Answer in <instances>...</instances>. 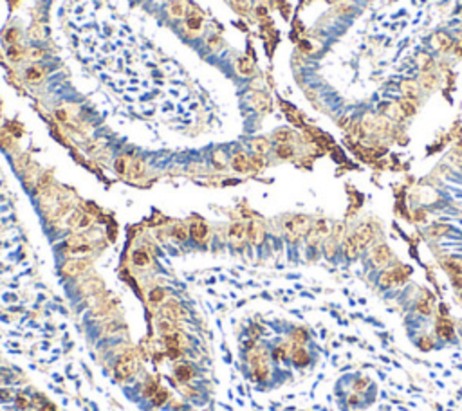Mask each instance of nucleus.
<instances>
[{
	"instance_id": "nucleus-4",
	"label": "nucleus",
	"mask_w": 462,
	"mask_h": 411,
	"mask_svg": "<svg viewBox=\"0 0 462 411\" xmlns=\"http://www.w3.org/2000/svg\"><path fill=\"white\" fill-rule=\"evenodd\" d=\"M367 269L369 271H379V269H386L392 265L394 262V252L384 242L374 244L370 249H367Z\"/></svg>"
},
{
	"instance_id": "nucleus-10",
	"label": "nucleus",
	"mask_w": 462,
	"mask_h": 411,
	"mask_svg": "<svg viewBox=\"0 0 462 411\" xmlns=\"http://www.w3.org/2000/svg\"><path fill=\"white\" fill-rule=\"evenodd\" d=\"M397 105H399V109L404 117H414L417 114V101L408 99V97L403 96L401 99H397Z\"/></svg>"
},
{
	"instance_id": "nucleus-24",
	"label": "nucleus",
	"mask_w": 462,
	"mask_h": 411,
	"mask_svg": "<svg viewBox=\"0 0 462 411\" xmlns=\"http://www.w3.org/2000/svg\"><path fill=\"white\" fill-rule=\"evenodd\" d=\"M43 76V69H40V67H31V69L26 70V80L28 82H38V80H42Z\"/></svg>"
},
{
	"instance_id": "nucleus-35",
	"label": "nucleus",
	"mask_w": 462,
	"mask_h": 411,
	"mask_svg": "<svg viewBox=\"0 0 462 411\" xmlns=\"http://www.w3.org/2000/svg\"><path fill=\"white\" fill-rule=\"evenodd\" d=\"M18 55H20V53H18L16 49H11V50H9V58H11V60H18Z\"/></svg>"
},
{
	"instance_id": "nucleus-22",
	"label": "nucleus",
	"mask_w": 462,
	"mask_h": 411,
	"mask_svg": "<svg viewBox=\"0 0 462 411\" xmlns=\"http://www.w3.org/2000/svg\"><path fill=\"white\" fill-rule=\"evenodd\" d=\"M235 11H238L240 15H246L251 9V0H231Z\"/></svg>"
},
{
	"instance_id": "nucleus-32",
	"label": "nucleus",
	"mask_w": 462,
	"mask_h": 411,
	"mask_svg": "<svg viewBox=\"0 0 462 411\" xmlns=\"http://www.w3.org/2000/svg\"><path fill=\"white\" fill-rule=\"evenodd\" d=\"M56 119H58V121H67V119H69V116H67L65 110H56Z\"/></svg>"
},
{
	"instance_id": "nucleus-23",
	"label": "nucleus",
	"mask_w": 462,
	"mask_h": 411,
	"mask_svg": "<svg viewBox=\"0 0 462 411\" xmlns=\"http://www.w3.org/2000/svg\"><path fill=\"white\" fill-rule=\"evenodd\" d=\"M386 116H388L390 119H394V121H403V119H404L403 112H401L399 105H397V101H396V103H392V105H388V110H386Z\"/></svg>"
},
{
	"instance_id": "nucleus-13",
	"label": "nucleus",
	"mask_w": 462,
	"mask_h": 411,
	"mask_svg": "<svg viewBox=\"0 0 462 411\" xmlns=\"http://www.w3.org/2000/svg\"><path fill=\"white\" fill-rule=\"evenodd\" d=\"M417 82H419L421 89L433 90L435 87H437V76H433V72L428 70V72H421V78L417 80Z\"/></svg>"
},
{
	"instance_id": "nucleus-6",
	"label": "nucleus",
	"mask_w": 462,
	"mask_h": 411,
	"mask_svg": "<svg viewBox=\"0 0 462 411\" xmlns=\"http://www.w3.org/2000/svg\"><path fill=\"white\" fill-rule=\"evenodd\" d=\"M356 235H357V240H359V244H361L363 252H365L367 249H370L374 244H376V229H374V225L370 224V222H363V224L357 225Z\"/></svg>"
},
{
	"instance_id": "nucleus-11",
	"label": "nucleus",
	"mask_w": 462,
	"mask_h": 411,
	"mask_svg": "<svg viewBox=\"0 0 462 411\" xmlns=\"http://www.w3.org/2000/svg\"><path fill=\"white\" fill-rule=\"evenodd\" d=\"M246 233H248L251 244H260V242L264 240V227H262L258 222H251L249 227L246 229Z\"/></svg>"
},
{
	"instance_id": "nucleus-26",
	"label": "nucleus",
	"mask_w": 462,
	"mask_h": 411,
	"mask_svg": "<svg viewBox=\"0 0 462 411\" xmlns=\"http://www.w3.org/2000/svg\"><path fill=\"white\" fill-rule=\"evenodd\" d=\"M174 237L177 238V240H186L188 238V231L184 225H177V227H174Z\"/></svg>"
},
{
	"instance_id": "nucleus-17",
	"label": "nucleus",
	"mask_w": 462,
	"mask_h": 411,
	"mask_svg": "<svg viewBox=\"0 0 462 411\" xmlns=\"http://www.w3.org/2000/svg\"><path fill=\"white\" fill-rule=\"evenodd\" d=\"M190 233H191V237H193L195 240H204V238H206V235H208L206 224H202V222H197V224H193V225L190 227Z\"/></svg>"
},
{
	"instance_id": "nucleus-7",
	"label": "nucleus",
	"mask_w": 462,
	"mask_h": 411,
	"mask_svg": "<svg viewBox=\"0 0 462 411\" xmlns=\"http://www.w3.org/2000/svg\"><path fill=\"white\" fill-rule=\"evenodd\" d=\"M431 45H433V49L439 50V53H448V50H453L455 42L448 33H435L431 36Z\"/></svg>"
},
{
	"instance_id": "nucleus-15",
	"label": "nucleus",
	"mask_w": 462,
	"mask_h": 411,
	"mask_svg": "<svg viewBox=\"0 0 462 411\" xmlns=\"http://www.w3.org/2000/svg\"><path fill=\"white\" fill-rule=\"evenodd\" d=\"M237 72L240 74V76H246V78H249V76H253V74H255V65H253L251 60L240 58L237 62Z\"/></svg>"
},
{
	"instance_id": "nucleus-3",
	"label": "nucleus",
	"mask_w": 462,
	"mask_h": 411,
	"mask_svg": "<svg viewBox=\"0 0 462 411\" xmlns=\"http://www.w3.org/2000/svg\"><path fill=\"white\" fill-rule=\"evenodd\" d=\"M318 359H320L318 343H312V345H293L291 370H295V372H303V370L314 368L318 365Z\"/></svg>"
},
{
	"instance_id": "nucleus-31",
	"label": "nucleus",
	"mask_w": 462,
	"mask_h": 411,
	"mask_svg": "<svg viewBox=\"0 0 462 411\" xmlns=\"http://www.w3.org/2000/svg\"><path fill=\"white\" fill-rule=\"evenodd\" d=\"M453 50H455V55H457V56H460V58H462V40H458V42H455Z\"/></svg>"
},
{
	"instance_id": "nucleus-34",
	"label": "nucleus",
	"mask_w": 462,
	"mask_h": 411,
	"mask_svg": "<svg viewBox=\"0 0 462 411\" xmlns=\"http://www.w3.org/2000/svg\"><path fill=\"white\" fill-rule=\"evenodd\" d=\"M339 11H342V13H343V15H349V13H352V11H354V9H352V8H350V6H345V4H343V6H342V8H339Z\"/></svg>"
},
{
	"instance_id": "nucleus-20",
	"label": "nucleus",
	"mask_w": 462,
	"mask_h": 411,
	"mask_svg": "<svg viewBox=\"0 0 462 411\" xmlns=\"http://www.w3.org/2000/svg\"><path fill=\"white\" fill-rule=\"evenodd\" d=\"M246 237V227L242 224H235L231 225V229H229V238L233 242H238L242 240V238Z\"/></svg>"
},
{
	"instance_id": "nucleus-36",
	"label": "nucleus",
	"mask_w": 462,
	"mask_h": 411,
	"mask_svg": "<svg viewBox=\"0 0 462 411\" xmlns=\"http://www.w3.org/2000/svg\"><path fill=\"white\" fill-rule=\"evenodd\" d=\"M256 13H258V16H265V15H268L265 8H258V9H256Z\"/></svg>"
},
{
	"instance_id": "nucleus-19",
	"label": "nucleus",
	"mask_w": 462,
	"mask_h": 411,
	"mask_svg": "<svg viewBox=\"0 0 462 411\" xmlns=\"http://www.w3.org/2000/svg\"><path fill=\"white\" fill-rule=\"evenodd\" d=\"M273 139H275L278 144L291 143V139H293V132H291V130H287V128H284V130H278V132H275V134H273Z\"/></svg>"
},
{
	"instance_id": "nucleus-28",
	"label": "nucleus",
	"mask_w": 462,
	"mask_h": 411,
	"mask_svg": "<svg viewBox=\"0 0 462 411\" xmlns=\"http://www.w3.org/2000/svg\"><path fill=\"white\" fill-rule=\"evenodd\" d=\"M116 170L119 171V173H127V159H125V157H119V159L116 161Z\"/></svg>"
},
{
	"instance_id": "nucleus-14",
	"label": "nucleus",
	"mask_w": 462,
	"mask_h": 411,
	"mask_svg": "<svg viewBox=\"0 0 462 411\" xmlns=\"http://www.w3.org/2000/svg\"><path fill=\"white\" fill-rule=\"evenodd\" d=\"M450 231H451L450 225H446V224H433V225H430V227L426 229V235L430 238H441V237H446Z\"/></svg>"
},
{
	"instance_id": "nucleus-30",
	"label": "nucleus",
	"mask_w": 462,
	"mask_h": 411,
	"mask_svg": "<svg viewBox=\"0 0 462 411\" xmlns=\"http://www.w3.org/2000/svg\"><path fill=\"white\" fill-rule=\"evenodd\" d=\"M16 35H18V33H16L15 29H11V31L6 33V40H8L9 43H15L16 42Z\"/></svg>"
},
{
	"instance_id": "nucleus-33",
	"label": "nucleus",
	"mask_w": 462,
	"mask_h": 411,
	"mask_svg": "<svg viewBox=\"0 0 462 411\" xmlns=\"http://www.w3.org/2000/svg\"><path fill=\"white\" fill-rule=\"evenodd\" d=\"M213 163L217 164V166H224V159H222V156L218 153V151L213 156Z\"/></svg>"
},
{
	"instance_id": "nucleus-16",
	"label": "nucleus",
	"mask_w": 462,
	"mask_h": 411,
	"mask_svg": "<svg viewBox=\"0 0 462 411\" xmlns=\"http://www.w3.org/2000/svg\"><path fill=\"white\" fill-rule=\"evenodd\" d=\"M251 148H253V151H255L256 156H262L264 157L265 153H268L269 151V143H268V139H253L251 141Z\"/></svg>"
},
{
	"instance_id": "nucleus-9",
	"label": "nucleus",
	"mask_w": 462,
	"mask_h": 411,
	"mask_svg": "<svg viewBox=\"0 0 462 411\" xmlns=\"http://www.w3.org/2000/svg\"><path fill=\"white\" fill-rule=\"evenodd\" d=\"M253 107H255L258 112H269V109H271V99H269V96L264 92H253Z\"/></svg>"
},
{
	"instance_id": "nucleus-18",
	"label": "nucleus",
	"mask_w": 462,
	"mask_h": 411,
	"mask_svg": "<svg viewBox=\"0 0 462 411\" xmlns=\"http://www.w3.org/2000/svg\"><path fill=\"white\" fill-rule=\"evenodd\" d=\"M276 156L280 159H291L295 156V148L291 146V143H284V144H278L276 146Z\"/></svg>"
},
{
	"instance_id": "nucleus-5",
	"label": "nucleus",
	"mask_w": 462,
	"mask_h": 411,
	"mask_svg": "<svg viewBox=\"0 0 462 411\" xmlns=\"http://www.w3.org/2000/svg\"><path fill=\"white\" fill-rule=\"evenodd\" d=\"M363 254V249L361 244L357 240V235L356 231L350 235H345L342 242V258L345 264H354V262L359 260V256Z\"/></svg>"
},
{
	"instance_id": "nucleus-29",
	"label": "nucleus",
	"mask_w": 462,
	"mask_h": 411,
	"mask_svg": "<svg viewBox=\"0 0 462 411\" xmlns=\"http://www.w3.org/2000/svg\"><path fill=\"white\" fill-rule=\"evenodd\" d=\"M188 28H190V29H199V28H201V18H195V16L188 18Z\"/></svg>"
},
{
	"instance_id": "nucleus-2",
	"label": "nucleus",
	"mask_w": 462,
	"mask_h": 411,
	"mask_svg": "<svg viewBox=\"0 0 462 411\" xmlns=\"http://www.w3.org/2000/svg\"><path fill=\"white\" fill-rule=\"evenodd\" d=\"M11 404L13 411H58L55 402H51L47 395H43L33 386H26L13 393Z\"/></svg>"
},
{
	"instance_id": "nucleus-21",
	"label": "nucleus",
	"mask_w": 462,
	"mask_h": 411,
	"mask_svg": "<svg viewBox=\"0 0 462 411\" xmlns=\"http://www.w3.org/2000/svg\"><path fill=\"white\" fill-rule=\"evenodd\" d=\"M417 63H419L421 72H428V70L431 69V65H433V60H431V56H428L423 53V55L417 56Z\"/></svg>"
},
{
	"instance_id": "nucleus-25",
	"label": "nucleus",
	"mask_w": 462,
	"mask_h": 411,
	"mask_svg": "<svg viewBox=\"0 0 462 411\" xmlns=\"http://www.w3.org/2000/svg\"><path fill=\"white\" fill-rule=\"evenodd\" d=\"M168 11H170L172 16H183L184 15V8H183V4H181L179 0H174V2H170V6H168Z\"/></svg>"
},
{
	"instance_id": "nucleus-27",
	"label": "nucleus",
	"mask_w": 462,
	"mask_h": 411,
	"mask_svg": "<svg viewBox=\"0 0 462 411\" xmlns=\"http://www.w3.org/2000/svg\"><path fill=\"white\" fill-rule=\"evenodd\" d=\"M134 262H136V265H147L148 264V254L143 251H137L136 254H134Z\"/></svg>"
},
{
	"instance_id": "nucleus-8",
	"label": "nucleus",
	"mask_w": 462,
	"mask_h": 411,
	"mask_svg": "<svg viewBox=\"0 0 462 411\" xmlns=\"http://www.w3.org/2000/svg\"><path fill=\"white\" fill-rule=\"evenodd\" d=\"M401 92H403V96L408 97V99L417 101L419 92H421L419 82H416V80H404V82L401 83Z\"/></svg>"
},
{
	"instance_id": "nucleus-12",
	"label": "nucleus",
	"mask_w": 462,
	"mask_h": 411,
	"mask_svg": "<svg viewBox=\"0 0 462 411\" xmlns=\"http://www.w3.org/2000/svg\"><path fill=\"white\" fill-rule=\"evenodd\" d=\"M231 166H233V170L238 171V173H246V171H249L253 168L251 159H248L244 153H237V156L233 157V161H231Z\"/></svg>"
},
{
	"instance_id": "nucleus-1",
	"label": "nucleus",
	"mask_w": 462,
	"mask_h": 411,
	"mask_svg": "<svg viewBox=\"0 0 462 411\" xmlns=\"http://www.w3.org/2000/svg\"><path fill=\"white\" fill-rule=\"evenodd\" d=\"M240 372L248 382L258 392H273L293 380V370L275 365L269 352V338H265L264 326H246L238 339Z\"/></svg>"
}]
</instances>
